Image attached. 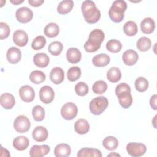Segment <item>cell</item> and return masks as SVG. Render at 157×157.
I'll list each match as a JSON object with an SVG mask.
<instances>
[{"label": "cell", "instance_id": "obj_8", "mask_svg": "<svg viewBox=\"0 0 157 157\" xmlns=\"http://www.w3.org/2000/svg\"><path fill=\"white\" fill-rule=\"evenodd\" d=\"M15 17L19 22L26 23L32 20L33 17V12L27 7H21L17 10Z\"/></svg>", "mask_w": 157, "mask_h": 157}, {"label": "cell", "instance_id": "obj_30", "mask_svg": "<svg viewBox=\"0 0 157 157\" xmlns=\"http://www.w3.org/2000/svg\"><path fill=\"white\" fill-rule=\"evenodd\" d=\"M103 147L108 150H114L118 145V141L114 136H107L102 141Z\"/></svg>", "mask_w": 157, "mask_h": 157}, {"label": "cell", "instance_id": "obj_22", "mask_svg": "<svg viewBox=\"0 0 157 157\" xmlns=\"http://www.w3.org/2000/svg\"><path fill=\"white\" fill-rule=\"evenodd\" d=\"M74 129L79 134H85L90 130V124L86 120L80 118L75 122Z\"/></svg>", "mask_w": 157, "mask_h": 157}, {"label": "cell", "instance_id": "obj_5", "mask_svg": "<svg viewBox=\"0 0 157 157\" xmlns=\"http://www.w3.org/2000/svg\"><path fill=\"white\" fill-rule=\"evenodd\" d=\"M147 150L146 146L139 142H130L126 145L128 153L132 157H139L143 156Z\"/></svg>", "mask_w": 157, "mask_h": 157}, {"label": "cell", "instance_id": "obj_14", "mask_svg": "<svg viewBox=\"0 0 157 157\" xmlns=\"http://www.w3.org/2000/svg\"><path fill=\"white\" fill-rule=\"evenodd\" d=\"M50 80L56 85L62 83L64 78V72L63 69L59 67L53 68L50 73Z\"/></svg>", "mask_w": 157, "mask_h": 157}, {"label": "cell", "instance_id": "obj_40", "mask_svg": "<svg viewBox=\"0 0 157 157\" xmlns=\"http://www.w3.org/2000/svg\"><path fill=\"white\" fill-rule=\"evenodd\" d=\"M45 44V38L43 36H38L33 39L31 43V47L35 50H39L44 48Z\"/></svg>", "mask_w": 157, "mask_h": 157}, {"label": "cell", "instance_id": "obj_43", "mask_svg": "<svg viewBox=\"0 0 157 157\" xmlns=\"http://www.w3.org/2000/svg\"><path fill=\"white\" fill-rule=\"evenodd\" d=\"M128 91L131 93V88L130 86L126 83H121L117 85L115 88V94L116 95H118L119 93H120L122 91Z\"/></svg>", "mask_w": 157, "mask_h": 157}, {"label": "cell", "instance_id": "obj_47", "mask_svg": "<svg viewBox=\"0 0 157 157\" xmlns=\"http://www.w3.org/2000/svg\"><path fill=\"white\" fill-rule=\"evenodd\" d=\"M107 156H120V155L116 153H111L107 155Z\"/></svg>", "mask_w": 157, "mask_h": 157}, {"label": "cell", "instance_id": "obj_37", "mask_svg": "<svg viewBox=\"0 0 157 157\" xmlns=\"http://www.w3.org/2000/svg\"><path fill=\"white\" fill-rule=\"evenodd\" d=\"M32 115L34 120L41 121L45 117V110L41 105H37L33 108Z\"/></svg>", "mask_w": 157, "mask_h": 157}, {"label": "cell", "instance_id": "obj_39", "mask_svg": "<svg viewBox=\"0 0 157 157\" xmlns=\"http://www.w3.org/2000/svg\"><path fill=\"white\" fill-rule=\"evenodd\" d=\"M107 89V84L105 81L101 80L96 81L92 86V90L93 92L98 94H103L106 91Z\"/></svg>", "mask_w": 157, "mask_h": 157}, {"label": "cell", "instance_id": "obj_32", "mask_svg": "<svg viewBox=\"0 0 157 157\" xmlns=\"http://www.w3.org/2000/svg\"><path fill=\"white\" fill-rule=\"evenodd\" d=\"M45 74L41 71L34 70L29 75V80L35 84H40L45 80Z\"/></svg>", "mask_w": 157, "mask_h": 157}, {"label": "cell", "instance_id": "obj_12", "mask_svg": "<svg viewBox=\"0 0 157 157\" xmlns=\"http://www.w3.org/2000/svg\"><path fill=\"white\" fill-rule=\"evenodd\" d=\"M13 41L15 45L19 47L25 46L28 41L27 33L23 30H17L13 34Z\"/></svg>", "mask_w": 157, "mask_h": 157}, {"label": "cell", "instance_id": "obj_13", "mask_svg": "<svg viewBox=\"0 0 157 157\" xmlns=\"http://www.w3.org/2000/svg\"><path fill=\"white\" fill-rule=\"evenodd\" d=\"M6 58L10 64H17L21 58V50L17 47H12L7 51Z\"/></svg>", "mask_w": 157, "mask_h": 157}, {"label": "cell", "instance_id": "obj_26", "mask_svg": "<svg viewBox=\"0 0 157 157\" xmlns=\"http://www.w3.org/2000/svg\"><path fill=\"white\" fill-rule=\"evenodd\" d=\"M78 157L91 156V157H102L101 151L96 148H81L77 153Z\"/></svg>", "mask_w": 157, "mask_h": 157}, {"label": "cell", "instance_id": "obj_15", "mask_svg": "<svg viewBox=\"0 0 157 157\" xmlns=\"http://www.w3.org/2000/svg\"><path fill=\"white\" fill-rule=\"evenodd\" d=\"M48 136L47 129L42 126H36L33 131L32 136L33 138L37 142H44L45 141Z\"/></svg>", "mask_w": 157, "mask_h": 157}, {"label": "cell", "instance_id": "obj_18", "mask_svg": "<svg viewBox=\"0 0 157 157\" xmlns=\"http://www.w3.org/2000/svg\"><path fill=\"white\" fill-rule=\"evenodd\" d=\"M0 103L5 109H11L15 104V99L12 94L4 93L0 96Z\"/></svg>", "mask_w": 157, "mask_h": 157}, {"label": "cell", "instance_id": "obj_24", "mask_svg": "<svg viewBox=\"0 0 157 157\" xmlns=\"http://www.w3.org/2000/svg\"><path fill=\"white\" fill-rule=\"evenodd\" d=\"M110 61V56L105 53H99L95 55L93 59V64L96 67L106 66Z\"/></svg>", "mask_w": 157, "mask_h": 157}, {"label": "cell", "instance_id": "obj_28", "mask_svg": "<svg viewBox=\"0 0 157 157\" xmlns=\"http://www.w3.org/2000/svg\"><path fill=\"white\" fill-rule=\"evenodd\" d=\"M74 6L72 0H64L61 1L57 7V11L59 14L65 15L71 11Z\"/></svg>", "mask_w": 157, "mask_h": 157}, {"label": "cell", "instance_id": "obj_16", "mask_svg": "<svg viewBox=\"0 0 157 157\" xmlns=\"http://www.w3.org/2000/svg\"><path fill=\"white\" fill-rule=\"evenodd\" d=\"M122 59L126 65L132 66L138 61L139 55L134 50H127L123 53Z\"/></svg>", "mask_w": 157, "mask_h": 157}, {"label": "cell", "instance_id": "obj_17", "mask_svg": "<svg viewBox=\"0 0 157 157\" xmlns=\"http://www.w3.org/2000/svg\"><path fill=\"white\" fill-rule=\"evenodd\" d=\"M120 105L124 109L129 108L132 103V97L130 92L124 91L117 95Z\"/></svg>", "mask_w": 157, "mask_h": 157}, {"label": "cell", "instance_id": "obj_20", "mask_svg": "<svg viewBox=\"0 0 157 157\" xmlns=\"http://www.w3.org/2000/svg\"><path fill=\"white\" fill-rule=\"evenodd\" d=\"M71 147L67 144H58L54 149V155L56 157H67L71 155Z\"/></svg>", "mask_w": 157, "mask_h": 157}, {"label": "cell", "instance_id": "obj_45", "mask_svg": "<svg viewBox=\"0 0 157 157\" xmlns=\"http://www.w3.org/2000/svg\"><path fill=\"white\" fill-rule=\"evenodd\" d=\"M44 0H28V3L33 7H39L44 2Z\"/></svg>", "mask_w": 157, "mask_h": 157}, {"label": "cell", "instance_id": "obj_31", "mask_svg": "<svg viewBox=\"0 0 157 157\" xmlns=\"http://www.w3.org/2000/svg\"><path fill=\"white\" fill-rule=\"evenodd\" d=\"M123 31L127 36H133L137 34L138 31V27L134 21L130 20L124 23L123 26Z\"/></svg>", "mask_w": 157, "mask_h": 157}, {"label": "cell", "instance_id": "obj_7", "mask_svg": "<svg viewBox=\"0 0 157 157\" xmlns=\"http://www.w3.org/2000/svg\"><path fill=\"white\" fill-rule=\"evenodd\" d=\"M77 107L73 102H67L64 104L61 109L62 117L67 120L74 119L77 116Z\"/></svg>", "mask_w": 157, "mask_h": 157}, {"label": "cell", "instance_id": "obj_44", "mask_svg": "<svg viewBox=\"0 0 157 157\" xmlns=\"http://www.w3.org/2000/svg\"><path fill=\"white\" fill-rule=\"evenodd\" d=\"M156 99H157V96L156 94H154L153 95L150 99V104L151 107L154 109V110H156L157 109V105H156Z\"/></svg>", "mask_w": 157, "mask_h": 157}, {"label": "cell", "instance_id": "obj_23", "mask_svg": "<svg viewBox=\"0 0 157 157\" xmlns=\"http://www.w3.org/2000/svg\"><path fill=\"white\" fill-rule=\"evenodd\" d=\"M140 28L144 34H148L151 33L155 28V21L150 17L145 18L140 23Z\"/></svg>", "mask_w": 157, "mask_h": 157}, {"label": "cell", "instance_id": "obj_29", "mask_svg": "<svg viewBox=\"0 0 157 157\" xmlns=\"http://www.w3.org/2000/svg\"><path fill=\"white\" fill-rule=\"evenodd\" d=\"M121 77L120 70L117 67H110L107 72V79L112 83H116L119 81Z\"/></svg>", "mask_w": 157, "mask_h": 157}, {"label": "cell", "instance_id": "obj_21", "mask_svg": "<svg viewBox=\"0 0 157 157\" xmlns=\"http://www.w3.org/2000/svg\"><path fill=\"white\" fill-rule=\"evenodd\" d=\"M33 62L39 67H45L48 65L50 59L46 53H38L33 56Z\"/></svg>", "mask_w": 157, "mask_h": 157}, {"label": "cell", "instance_id": "obj_2", "mask_svg": "<svg viewBox=\"0 0 157 157\" xmlns=\"http://www.w3.org/2000/svg\"><path fill=\"white\" fill-rule=\"evenodd\" d=\"M105 35L100 29H95L91 31L89 34L88 39L84 44V48L87 52H94L101 47L104 41Z\"/></svg>", "mask_w": 157, "mask_h": 157}, {"label": "cell", "instance_id": "obj_9", "mask_svg": "<svg viewBox=\"0 0 157 157\" xmlns=\"http://www.w3.org/2000/svg\"><path fill=\"white\" fill-rule=\"evenodd\" d=\"M39 94L40 101L45 104L52 102L55 96V93L53 88L48 85L42 86L39 90Z\"/></svg>", "mask_w": 157, "mask_h": 157}, {"label": "cell", "instance_id": "obj_1", "mask_svg": "<svg viewBox=\"0 0 157 157\" xmlns=\"http://www.w3.org/2000/svg\"><path fill=\"white\" fill-rule=\"evenodd\" d=\"M81 9L84 18L87 23H95L100 19L101 12L93 1L86 0L83 1Z\"/></svg>", "mask_w": 157, "mask_h": 157}, {"label": "cell", "instance_id": "obj_33", "mask_svg": "<svg viewBox=\"0 0 157 157\" xmlns=\"http://www.w3.org/2000/svg\"><path fill=\"white\" fill-rule=\"evenodd\" d=\"M136 46L139 50L141 52H146L150 48L151 42L149 38L147 37H142L138 39Z\"/></svg>", "mask_w": 157, "mask_h": 157}, {"label": "cell", "instance_id": "obj_4", "mask_svg": "<svg viewBox=\"0 0 157 157\" xmlns=\"http://www.w3.org/2000/svg\"><path fill=\"white\" fill-rule=\"evenodd\" d=\"M109 101L104 96H98L93 98L90 102V112L95 115H101L107 107Z\"/></svg>", "mask_w": 157, "mask_h": 157}, {"label": "cell", "instance_id": "obj_25", "mask_svg": "<svg viewBox=\"0 0 157 157\" xmlns=\"http://www.w3.org/2000/svg\"><path fill=\"white\" fill-rule=\"evenodd\" d=\"M12 144L13 147L17 150L23 151L28 147L29 141L26 137L20 136H17L13 139Z\"/></svg>", "mask_w": 157, "mask_h": 157}, {"label": "cell", "instance_id": "obj_35", "mask_svg": "<svg viewBox=\"0 0 157 157\" xmlns=\"http://www.w3.org/2000/svg\"><path fill=\"white\" fill-rule=\"evenodd\" d=\"M63 48V45L59 41H53L51 42L48 47V52L52 55H54V56L59 55L61 53Z\"/></svg>", "mask_w": 157, "mask_h": 157}, {"label": "cell", "instance_id": "obj_3", "mask_svg": "<svg viewBox=\"0 0 157 157\" xmlns=\"http://www.w3.org/2000/svg\"><path fill=\"white\" fill-rule=\"evenodd\" d=\"M127 8V4L123 0H116L113 2L109 10L110 18L115 23H119L124 18V12Z\"/></svg>", "mask_w": 157, "mask_h": 157}, {"label": "cell", "instance_id": "obj_27", "mask_svg": "<svg viewBox=\"0 0 157 157\" xmlns=\"http://www.w3.org/2000/svg\"><path fill=\"white\" fill-rule=\"evenodd\" d=\"M44 32L47 37L50 38L55 37L59 34V27L56 23H49L44 28Z\"/></svg>", "mask_w": 157, "mask_h": 157}, {"label": "cell", "instance_id": "obj_36", "mask_svg": "<svg viewBox=\"0 0 157 157\" xmlns=\"http://www.w3.org/2000/svg\"><path fill=\"white\" fill-rule=\"evenodd\" d=\"M81 76V69L78 66L70 67L67 72V77L71 82H74L78 79Z\"/></svg>", "mask_w": 157, "mask_h": 157}, {"label": "cell", "instance_id": "obj_41", "mask_svg": "<svg viewBox=\"0 0 157 157\" xmlns=\"http://www.w3.org/2000/svg\"><path fill=\"white\" fill-rule=\"evenodd\" d=\"M76 94L80 96H84L88 93V86L83 82L77 83L74 88Z\"/></svg>", "mask_w": 157, "mask_h": 157}, {"label": "cell", "instance_id": "obj_42", "mask_svg": "<svg viewBox=\"0 0 157 157\" xmlns=\"http://www.w3.org/2000/svg\"><path fill=\"white\" fill-rule=\"evenodd\" d=\"M10 28L9 25L4 23L1 22L0 23V39L3 40L9 36L10 34Z\"/></svg>", "mask_w": 157, "mask_h": 157}, {"label": "cell", "instance_id": "obj_10", "mask_svg": "<svg viewBox=\"0 0 157 157\" xmlns=\"http://www.w3.org/2000/svg\"><path fill=\"white\" fill-rule=\"evenodd\" d=\"M19 95L22 101L25 102H30L34 99L35 92L31 86L26 85L20 87Z\"/></svg>", "mask_w": 157, "mask_h": 157}, {"label": "cell", "instance_id": "obj_38", "mask_svg": "<svg viewBox=\"0 0 157 157\" xmlns=\"http://www.w3.org/2000/svg\"><path fill=\"white\" fill-rule=\"evenodd\" d=\"M135 88L139 92H144L148 88V81L143 77H139L136 79L135 82Z\"/></svg>", "mask_w": 157, "mask_h": 157}, {"label": "cell", "instance_id": "obj_46", "mask_svg": "<svg viewBox=\"0 0 157 157\" xmlns=\"http://www.w3.org/2000/svg\"><path fill=\"white\" fill-rule=\"evenodd\" d=\"M23 2V0H15V1H13V0H11L10 1V2L13 4H15V5H17V4H21Z\"/></svg>", "mask_w": 157, "mask_h": 157}, {"label": "cell", "instance_id": "obj_11", "mask_svg": "<svg viewBox=\"0 0 157 157\" xmlns=\"http://www.w3.org/2000/svg\"><path fill=\"white\" fill-rule=\"evenodd\" d=\"M50 150V148L47 145H34L29 150V155L31 157H42L47 155Z\"/></svg>", "mask_w": 157, "mask_h": 157}, {"label": "cell", "instance_id": "obj_34", "mask_svg": "<svg viewBox=\"0 0 157 157\" xmlns=\"http://www.w3.org/2000/svg\"><path fill=\"white\" fill-rule=\"evenodd\" d=\"M122 48V44L117 39H110L106 44V48L112 53H118Z\"/></svg>", "mask_w": 157, "mask_h": 157}, {"label": "cell", "instance_id": "obj_19", "mask_svg": "<svg viewBox=\"0 0 157 157\" xmlns=\"http://www.w3.org/2000/svg\"><path fill=\"white\" fill-rule=\"evenodd\" d=\"M81 58V52L77 48L71 47L66 52V58L70 63H77L80 61Z\"/></svg>", "mask_w": 157, "mask_h": 157}, {"label": "cell", "instance_id": "obj_6", "mask_svg": "<svg viewBox=\"0 0 157 157\" xmlns=\"http://www.w3.org/2000/svg\"><path fill=\"white\" fill-rule=\"evenodd\" d=\"M13 127L18 132L24 133L26 132L29 129L31 123L26 116L21 115L15 118L13 122Z\"/></svg>", "mask_w": 157, "mask_h": 157}]
</instances>
